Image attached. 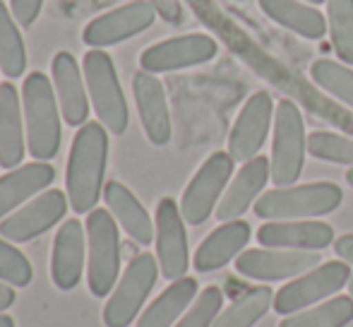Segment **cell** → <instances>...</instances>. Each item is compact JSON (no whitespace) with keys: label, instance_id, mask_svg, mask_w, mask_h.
Listing matches in <instances>:
<instances>
[{"label":"cell","instance_id":"cell-31","mask_svg":"<svg viewBox=\"0 0 353 327\" xmlns=\"http://www.w3.org/2000/svg\"><path fill=\"white\" fill-rule=\"evenodd\" d=\"M310 77L317 87H322L327 94H332L339 101L353 106V70L351 66L344 63L330 61V58H320L312 63Z\"/></svg>","mask_w":353,"mask_h":327},{"label":"cell","instance_id":"cell-25","mask_svg":"<svg viewBox=\"0 0 353 327\" xmlns=\"http://www.w3.org/2000/svg\"><path fill=\"white\" fill-rule=\"evenodd\" d=\"M197 299V281L192 277L176 279L147 306L137 318V327H173Z\"/></svg>","mask_w":353,"mask_h":327},{"label":"cell","instance_id":"cell-32","mask_svg":"<svg viewBox=\"0 0 353 327\" xmlns=\"http://www.w3.org/2000/svg\"><path fill=\"white\" fill-rule=\"evenodd\" d=\"M307 152L315 159L353 166V140L344 135H336V132L317 130L312 135H307Z\"/></svg>","mask_w":353,"mask_h":327},{"label":"cell","instance_id":"cell-26","mask_svg":"<svg viewBox=\"0 0 353 327\" xmlns=\"http://www.w3.org/2000/svg\"><path fill=\"white\" fill-rule=\"evenodd\" d=\"M262 12L283 29L298 34L303 39H322L327 34V14H322L315 5L301 0H260Z\"/></svg>","mask_w":353,"mask_h":327},{"label":"cell","instance_id":"cell-8","mask_svg":"<svg viewBox=\"0 0 353 327\" xmlns=\"http://www.w3.org/2000/svg\"><path fill=\"white\" fill-rule=\"evenodd\" d=\"M351 265L344 260H330L317 265L315 270L296 277L288 284H283L274 296V310L279 315H291L298 310L310 308L312 304H320L339 294L344 286H349Z\"/></svg>","mask_w":353,"mask_h":327},{"label":"cell","instance_id":"cell-20","mask_svg":"<svg viewBox=\"0 0 353 327\" xmlns=\"http://www.w3.org/2000/svg\"><path fill=\"white\" fill-rule=\"evenodd\" d=\"M270 178H272V166L267 157L257 155L255 159L243 164L236 176H233V181L228 183L221 202L216 205V219L219 221L241 219V215H245L250 210L252 202H257V195L262 192V188L267 186Z\"/></svg>","mask_w":353,"mask_h":327},{"label":"cell","instance_id":"cell-15","mask_svg":"<svg viewBox=\"0 0 353 327\" xmlns=\"http://www.w3.org/2000/svg\"><path fill=\"white\" fill-rule=\"evenodd\" d=\"M274 101L270 92H255L241 108L228 137V155L233 161H250L260 155L267 135H270L272 118H274Z\"/></svg>","mask_w":353,"mask_h":327},{"label":"cell","instance_id":"cell-3","mask_svg":"<svg viewBox=\"0 0 353 327\" xmlns=\"http://www.w3.org/2000/svg\"><path fill=\"white\" fill-rule=\"evenodd\" d=\"M87 286L89 294L106 299L121 279V231L113 215L97 207L87 215Z\"/></svg>","mask_w":353,"mask_h":327},{"label":"cell","instance_id":"cell-16","mask_svg":"<svg viewBox=\"0 0 353 327\" xmlns=\"http://www.w3.org/2000/svg\"><path fill=\"white\" fill-rule=\"evenodd\" d=\"M132 94H135L137 113L144 128V135L152 145L163 147L171 142V111H168L166 89L154 72L140 70L132 77Z\"/></svg>","mask_w":353,"mask_h":327},{"label":"cell","instance_id":"cell-21","mask_svg":"<svg viewBox=\"0 0 353 327\" xmlns=\"http://www.w3.org/2000/svg\"><path fill=\"white\" fill-rule=\"evenodd\" d=\"M56 181V168L48 161H29L0 176V221Z\"/></svg>","mask_w":353,"mask_h":327},{"label":"cell","instance_id":"cell-14","mask_svg":"<svg viewBox=\"0 0 353 327\" xmlns=\"http://www.w3.org/2000/svg\"><path fill=\"white\" fill-rule=\"evenodd\" d=\"M219 46L207 34H183L171 37L154 46L144 48L140 56V68L147 72H173L183 68H195L202 63H210L216 56Z\"/></svg>","mask_w":353,"mask_h":327},{"label":"cell","instance_id":"cell-27","mask_svg":"<svg viewBox=\"0 0 353 327\" xmlns=\"http://www.w3.org/2000/svg\"><path fill=\"white\" fill-rule=\"evenodd\" d=\"M0 70L8 80H17L27 70V46L17 19L0 0Z\"/></svg>","mask_w":353,"mask_h":327},{"label":"cell","instance_id":"cell-9","mask_svg":"<svg viewBox=\"0 0 353 327\" xmlns=\"http://www.w3.org/2000/svg\"><path fill=\"white\" fill-rule=\"evenodd\" d=\"M233 164L236 161L228 152H214L197 168L181 197V215L185 224L200 226L214 215L233 176Z\"/></svg>","mask_w":353,"mask_h":327},{"label":"cell","instance_id":"cell-22","mask_svg":"<svg viewBox=\"0 0 353 327\" xmlns=\"http://www.w3.org/2000/svg\"><path fill=\"white\" fill-rule=\"evenodd\" d=\"M27 152L22 97L12 82H0V166L12 171L22 166Z\"/></svg>","mask_w":353,"mask_h":327},{"label":"cell","instance_id":"cell-1","mask_svg":"<svg viewBox=\"0 0 353 327\" xmlns=\"http://www.w3.org/2000/svg\"><path fill=\"white\" fill-rule=\"evenodd\" d=\"M108 166V130L99 121H87L72 137L65 166V192L74 215L97 210L103 195Z\"/></svg>","mask_w":353,"mask_h":327},{"label":"cell","instance_id":"cell-42","mask_svg":"<svg viewBox=\"0 0 353 327\" xmlns=\"http://www.w3.org/2000/svg\"><path fill=\"white\" fill-rule=\"evenodd\" d=\"M349 291H351V296H353V275H351V279H349Z\"/></svg>","mask_w":353,"mask_h":327},{"label":"cell","instance_id":"cell-17","mask_svg":"<svg viewBox=\"0 0 353 327\" xmlns=\"http://www.w3.org/2000/svg\"><path fill=\"white\" fill-rule=\"evenodd\" d=\"M87 265V229L79 219H68L53 239L51 279L61 291H72Z\"/></svg>","mask_w":353,"mask_h":327},{"label":"cell","instance_id":"cell-13","mask_svg":"<svg viewBox=\"0 0 353 327\" xmlns=\"http://www.w3.org/2000/svg\"><path fill=\"white\" fill-rule=\"evenodd\" d=\"M157 19V10L152 8L149 0H132L116 10L94 17L92 22L84 27L82 41L89 48H108L123 43L128 39L137 37V34L147 32Z\"/></svg>","mask_w":353,"mask_h":327},{"label":"cell","instance_id":"cell-35","mask_svg":"<svg viewBox=\"0 0 353 327\" xmlns=\"http://www.w3.org/2000/svg\"><path fill=\"white\" fill-rule=\"evenodd\" d=\"M43 8V0H10V12L17 19L22 29H29L39 19Z\"/></svg>","mask_w":353,"mask_h":327},{"label":"cell","instance_id":"cell-2","mask_svg":"<svg viewBox=\"0 0 353 327\" xmlns=\"http://www.w3.org/2000/svg\"><path fill=\"white\" fill-rule=\"evenodd\" d=\"M22 111L27 130V152L37 161H51L61 152V103L56 97L53 80L34 70L22 84Z\"/></svg>","mask_w":353,"mask_h":327},{"label":"cell","instance_id":"cell-18","mask_svg":"<svg viewBox=\"0 0 353 327\" xmlns=\"http://www.w3.org/2000/svg\"><path fill=\"white\" fill-rule=\"evenodd\" d=\"M51 72L63 121L72 128H82L89 121V103H92L82 68L77 66L70 51H58L51 61Z\"/></svg>","mask_w":353,"mask_h":327},{"label":"cell","instance_id":"cell-29","mask_svg":"<svg viewBox=\"0 0 353 327\" xmlns=\"http://www.w3.org/2000/svg\"><path fill=\"white\" fill-rule=\"evenodd\" d=\"M353 323V296H334L320 306L291 313L279 327H346Z\"/></svg>","mask_w":353,"mask_h":327},{"label":"cell","instance_id":"cell-7","mask_svg":"<svg viewBox=\"0 0 353 327\" xmlns=\"http://www.w3.org/2000/svg\"><path fill=\"white\" fill-rule=\"evenodd\" d=\"M307 152V135L303 116L291 99H281L274 111V142H272V181L286 188L301 178Z\"/></svg>","mask_w":353,"mask_h":327},{"label":"cell","instance_id":"cell-30","mask_svg":"<svg viewBox=\"0 0 353 327\" xmlns=\"http://www.w3.org/2000/svg\"><path fill=\"white\" fill-rule=\"evenodd\" d=\"M327 32L336 58L353 66V0H327Z\"/></svg>","mask_w":353,"mask_h":327},{"label":"cell","instance_id":"cell-28","mask_svg":"<svg viewBox=\"0 0 353 327\" xmlns=\"http://www.w3.org/2000/svg\"><path fill=\"white\" fill-rule=\"evenodd\" d=\"M272 304H274V294H272L270 286L248 289L241 299H236L228 308L219 313L212 327H252L257 320L265 318Z\"/></svg>","mask_w":353,"mask_h":327},{"label":"cell","instance_id":"cell-38","mask_svg":"<svg viewBox=\"0 0 353 327\" xmlns=\"http://www.w3.org/2000/svg\"><path fill=\"white\" fill-rule=\"evenodd\" d=\"M14 301H17V291H14V286L0 281V313H5L10 306H14Z\"/></svg>","mask_w":353,"mask_h":327},{"label":"cell","instance_id":"cell-39","mask_svg":"<svg viewBox=\"0 0 353 327\" xmlns=\"http://www.w3.org/2000/svg\"><path fill=\"white\" fill-rule=\"evenodd\" d=\"M0 327H14V318H10V315L0 313Z\"/></svg>","mask_w":353,"mask_h":327},{"label":"cell","instance_id":"cell-23","mask_svg":"<svg viewBox=\"0 0 353 327\" xmlns=\"http://www.w3.org/2000/svg\"><path fill=\"white\" fill-rule=\"evenodd\" d=\"M250 236H252V229L248 221H243V219L221 221V226H216V229L202 241L200 248H197L195 257H192V267H195L197 272L221 270L233 257H238L245 250Z\"/></svg>","mask_w":353,"mask_h":327},{"label":"cell","instance_id":"cell-41","mask_svg":"<svg viewBox=\"0 0 353 327\" xmlns=\"http://www.w3.org/2000/svg\"><path fill=\"white\" fill-rule=\"evenodd\" d=\"M303 3H310V5H320V3H327V0H303Z\"/></svg>","mask_w":353,"mask_h":327},{"label":"cell","instance_id":"cell-19","mask_svg":"<svg viewBox=\"0 0 353 327\" xmlns=\"http://www.w3.org/2000/svg\"><path fill=\"white\" fill-rule=\"evenodd\" d=\"M334 229L315 219L267 221L257 229L262 248H288V250H325L334 244Z\"/></svg>","mask_w":353,"mask_h":327},{"label":"cell","instance_id":"cell-43","mask_svg":"<svg viewBox=\"0 0 353 327\" xmlns=\"http://www.w3.org/2000/svg\"><path fill=\"white\" fill-rule=\"evenodd\" d=\"M346 327H353V323H351V325H346Z\"/></svg>","mask_w":353,"mask_h":327},{"label":"cell","instance_id":"cell-40","mask_svg":"<svg viewBox=\"0 0 353 327\" xmlns=\"http://www.w3.org/2000/svg\"><path fill=\"white\" fill-rule=\"evenodd\" d=\"M346 183H349V186L353 188V166L349 168V171H346Z\"/></svg>","mask_w":353,"mask_h":327},{"label":"cell","instance_id":"cell-11","mask_svg":"<svg viewBox=\"0 0 353 327\" xmlns=\"http://www.w3.org/2000/svg\"><path fill=\"white\" fill-rule=\"evenodd\" d=\"M322 265L317 250H288V248H250L236 257V272L257 281L296 279Z\"/></svg>","mask_w":353,"mask_h":327},{"label":"cell","instance_id":"cell-12","mask_svg":"<svg viewBox=\"0 0 353 327\" xmlns=\"http://www.w3.org/2000/svg\"><path fill=\"white\" fill-rule=\"evenodd\" d=\"M157 226V260L159 270L168 281L183 279L190 267V250H188L185 219L181 215V205L173 197H161L154 215Z\"/></svg>","mask_w":353,"mask_h":327},{"label":"cell","instance_id":"cell-5","mask_svg":"<svg viewBox=\"0 0 353 327\" xmlns=\"http://www.w3.org/2000/svg\"><path fill=\"white\" fill-rule=\"evenodd\" d=\"M82 72L99 123L111 135H123L130 123V111H128V99L123 94L113 58L103 48H89L82 58Z\"/></svg>","mask_w":353,"mask_h":327},{"label":"cell","instance_id":"cell-33","mask_svg":"<svg viewBox=\"0 0 353 327\" xmlns=\"http://www.w3.org/2000/svg\"><path fill=\"white\" fill-rule=\"evenodd\" d=\"M32 279L34 270L29 257L14 244L0 236V281L14 286V289H22V286L32 284Z\"/></svg>","mask_w":353,"mask_h":327},{"label":"cell","instance_id":"cell-37","mask_svg":"<svg viewBox=\"0 0 353 327\" xmlns=\"http://www.w3.org/2000/svg\"><path fill=\"white\" fill-rule=\"evenodd\" d=\"M334 252L339 255V260L353 265V234H344L334 241Z\"/></svg>","mask_w":353,"mask_h":327},{"label":"cell","instance_id":"cell-10","mask_svg":"<svg viewBox=\"0 0 353 327\" xmlns=\"http://www.w3.org/2000/svg\"><path fill=\"white\" fill-rule=\"evenodd\" d=\"M68 207H70L68 192L58 190V188H48V190L39 192L37 197H32L27 205L5 217L0 221V236L8 239L10 244L34 241L46 231H51L58 221H63V217L68 215Z\"/></svg>","mask_w":353,"mask_h":327},{"label":"cell","instance_id":"cell-36","mask_svg":"<svg viewBox=\"0 0 353 327\" xmlns=\"http://www.w3.org/2000/svg\"><path fill=\"white\" fill-rule=\"evenodd\" d=\"M152 3V8L157 10V14L163 19V22L168 24H181L183 17H185V12H183V3L181 0H149Z\"/></svg>","mask_w":353,"mask_h":327},{"label":"cell","instance_id":"cell-6","mask_svg":"<svg viewBox=\"0 0 353 327\" xmlns=\"http://www.w3.org/2000/svg\"><path fill=\"white\" fill-rule=\"evenodd\" d=\"M159 260L152 252H140L130 260L125 272L118 279L103 306V325L106 327H130L140 318L142 306L147 304L154 284L159 279Z\"/></svg>","mask_w":353,"mask_h":327},{"label":"cell","instance_id":"cell-24","mask_svg":"<svg viewBox=\"0 0 353 327\" xmlns=\"http://www.w3.org/2000/svg\"><path fill=\"white\" fill-rule=\"evenodd\" d=\"M103 202H106V210L113 215V219L118 221V226L135 244H152L154 236H157V226H154L149 212L144 210V205L137 200V195L130 188L123 186L121 181H108L103 186Z\"/></svg>","mask_w":353,"mask_h":327},{"label":"cell","instance_id":"cell-34","mask_svg":"<svg viewBox=\"0 0 353 327\" xmlns=\"http://www.w3.org/2000/svg\"><path fill=\"white\" fill-rule=\"evenodd\" d=\"M223 310V294L219 286H207L197 294L192 306L173 327H212Z\"/></svg>","mask_w":353,"mask_h":327},{"label":"cell","instance_id":"cell-4","mask_svg":"<svg viewBox=\"0 0 353 327\" xmlns=\"http://www.w3.org/2000/svg\"><path fill=\"white\" fill-rule=\"evenodd\" d=\"M344 200V192L336 183H305V186H286L267 190L257 197L255 215L267 221L286 219H315L330 215Z\"/></svg>","mask_w":353,"mask_h":327}]
</instances>
